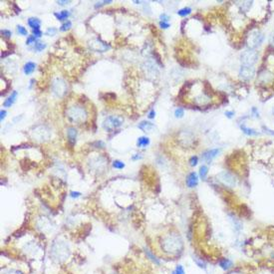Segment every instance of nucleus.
Segmentation results:
<instances>
[{
  "label": "nucleus",
  "mask_w": 274,
  "mask_h": 274,
  "mask_svg": "<svg viewBox=\"0 0 274 274\" xmlns=\"http://www.w3.org/2000/svg\"><path fill=\"white\" fill-rule=\"evenodd\" d=\"M183 240L178 234L172 233L167 235L162 240V248L169 254H177L183 249Z\"/></svg>",
  "instance_id": "1"
},
{
  "label": "nucleus",
  "mask_w": 274,
  "mask_h": 274,
  "mask_svg": "<svg viewBox=\"0 0 274 274\" xmlns=\"http://www.w3.org/2000/svg\"><path fill=\"white\" fill-rule=\"evenodd\" d=\"M70 254V248L64 241H55L51 247V255L57 261H64L68 258Z\"/></svg>",
  "instance_id": "2"
},
{
  "label": "nucleus",
  "mask_w": 274,
  "mask_h": 274,
  "mask_svg": "<svg viewBox=\"0 0 274 274\" xmlns=\"http://www.w3.org/2000/svg\"><path fill=\"white\" fill-rule=\"evenodd\" d=\"M258 60V53L255 49H247V50L243 51L240 55V61L242 65H249L253 66Z\"/></svg>",
  "instance_id": "3"
},
{
  "label": "nucleus",
  "mask_w": 274,
  "mask_h": 274,
  "mask_svg": "<svg viewBox=\"0 0 274 274\" xmlns=\"http://www.w3.org/2000/svg\"><path fill=\"white\" fill-rule=\"evenodd\" d=\"M263 40H264V35L260 31H252L248 38H247V46L249 49H255L260 46Z\"/></svg>",
  "instance_id": "4"
},
{
  "label": "nucleus",
  "mask_w": 274,
  "mask_h": 274,
  "mask_svg": "<svg viewBox=\"0 0 274 274\" xmlns=\"http://www.w3.org/2000/svg\"><path fill=\"white\" fill-rule=\"evenodd\" d=\"M123 125V119L117 116H109L103 123V128L107 132H112Z\"/></svg>",
  "instance_id": "5"
},
{
  "label": "nucleus",
  "mask_w": 274,
  "mask_h": 274,
  "mask_svg": "<svg viewBox=\"0 0 274 274\" xmlns=\"http://www.w3.org/2000/svg\"><path fill=\"white\" fill-rule=\"evenodd\" d=\"M254 75H255V68L253 66L241 65L240 70H239V76L241 79H243L245 81H249L251 79H253Z\"/></svg>",
  "instance_id": "6"
},
{
  "label": "nucleus",
  "mask_w": 274,
  "mask_h": 274,
  "mask_svg": "<svg viewBox=\"0 0 274 274\" xmlns=\"http://www.w3.org/2000/svg\"><path fill=\"white\" fill-rule=\"evenodd\" d=\"M217 178L223 184L229 186V188H234L237 184L236 178H235L231 173L227 172H221L217 175Z\"/></svg>",
  "instance_id": "7"
},
{
  "label": "nucleus",
  "mask_w": 274,
  "mask_h": 274,
  "mask_svg": "<svg viewBox=\"0 0 274 274\" xmlns=\"http://www.w3.org/2000/svg\"><path fill=\"white\" fill-rule=\"evenodd\" d=\"M185 184H186V185H188L189 189L195 188V186L199 184V178H197V174L194 172L189 173L188 177H186Z\"/></svg>",
  "instance_id": "8"
},
{
  "label": "nucleus",
  "mask_w": 274,
  "mask_h": 274,
  "mask_svg": "<svg viewBox=\"0 0 274 274\" xmlns=\"http://www.w3.org/2000/svg\"><path fill=\"white\" fill-rule=\"evenodd\" d=\"M219 153H220V149H212V150H208L206 152H204V153H202V158H204V161L205 162H211L213 158H216Z\"/></svg>",
  "instance_id": "9"
},
{
  "label": "nucleus",
  "mask_w": 274,
  "mask_h": 274,
  "mask_svg": "<svg viewBox=\"0 0 274 274\" xmlns=\"http://www.w3.org/2000/svg\"><path fill=\"white\" fill-rule=\"evenodd\" d=\"M67 138L68 142L71 146H74L76 142V138H77V130L75 128H68L67 130Z\"/></svg>",
  "instance_id": "10"
},
{
  "label": "nucleus",
  "mask_w": 274,
  "mask_h": 274,
  "mask_svg": "<svg viewBox=\"0 0 274 274\" xmlns=\"http://www.w3.org/2000/svg\"><path fill=\"white\" fill-rule=\"evenodd\" d=\"M139 129H141L142 131L144 132H152L153 129H155V125L151 122H147V121H142L138 125Z\"/></svg>",
  "instance_id": "11"
},
{
  "label": "nucleus",
  "mask_w": 274,
  "mask_h": 274,
  "mask_svg": "<svg viewBox=\"0 0 274 274\" xmlns=\"http://www.w3.org/2000/svg\"><path fill=\"white\" fill-rule=\"evenodd\" d=\"M259 80L262 83H269L273 80V75L268 71H263L259 75Z\"/></svg>",
  "instance_id": "12"
},
{
  "label": "nucleus",
  "mask_w": 274,
  "mask_h": 274,
  "mask_svg": "<svg viewBox=\"0 0 274 274\" xmlns=\"http://www.w3.org/2000/svg\"><path fill=\"white\" fill-rule=\"evenodd\" d=\"M17 95H18V93L16 92V91H13L12 92V94H11L6 100L4 101V103H3V106L4 107H6V108H9V107H11L14 104V102H15V100H16V98H17Z\"/></svg>",
  "instance_id": "13"
},
{
  "label": "nucleus",
  "mask_w": 274,
  "mask_h": 274,
  "mask_svg": "<svg viewBox=\"0 0 274 274\" xmlns=\"http://www.w3.org/2000/svg\"><path fill=\"white\" fill-rule=\"evenodd\" d=\"M219 266H220V268H222L223 270H228L233 266V262L228 258H223L219 261Z\"/></svg>",
  "instance_id": "14"
},
{
  "label": "nucleus",
  "mask_w": 274,
  "mask_h": 274,
  "mask_svg": "<svg viewBox=\"0 0 274 274\" xmlns=\"http://www.w3.org/2000/svg\"><path fill=\"white\" fill-rule=\"evenodd\" d=\"M28 25L31 27V28L33 30L35 29H40V25H41V21L38 19V18H35V17H31L28 19Z\"/></svg>",
  "instance_id": "15"
},
{
  "label": "nucleus",
  "mask_w": 274,
  "mask_h": 274,
  "mask_svg": "<svg viewBox=\"0 0 274 274\" xmlns=\"http://www.w3.org/2000/svg\"><path fill=\"white\" fill-rule=\"evenodd\" d=\"M35 68H36V64L35 63H33V62H27L24 65V67H23L24 73L26 75H30V74H32L35 71Z\"/></svg>",
  "instance_id": "16"
},
{
  "label": "nucleus",
  "mask_w": 274,
  "mask_h": 274,
  "mask_svg": "<svg viewBox=\"0 0 274 274\" xmlns=\"http://www.w3.org/2000/svg\"><path fill=\"white\" fill-rule=\"evenodd\" d=\"M150 145V139L147 137H140L137 141V146L139 147H146Z\"/></svg>",
  "instance_id": "17"
},
{
  "label": "nucleus",
  "mask_w": 274,
  "mask_h": 274,
  "mask_svg": "<svg viewBox=\"0 0 274 274\" xmlns=\"http://www.w3.org/2000/svg\"><path fill=\"white\" fill-rule=\"evenodd\" d=\"M54 15L56 16L58 20H67V18L70 16V12L68 10H62L60 12H55Z\"/></svg>",
  "instance_id": "18"
},
{
  "label": "nucleus",
  "mask_w": 274,
  "mask_h": 274,
  "mask_svg": "<svg viewBox=\"0 0 274 274\" xmlns=\"http://www.w3.org/2000/svg\"><path fill=\"white\" fill-rule=\"evenodd\" d=\"M240 128H241V130H242L243 133H244L245 135H247V136H257V135H258V133H257V132H256L255 130H253V129H249V128H247V127H245L244 125L241 126Z\"/></svg>",
  "instance_id": "19"
},
{
  "label": "nucleus",
  "mask_w": 274,
  "mask_h": 274,
  "mask_svg": "<svg viewBox=\"0 0 274 274\" xmlns=\"http://www.w3.org/2000/svg\"><path fill=\"white\" fill-rule=\"evenodd\" d=\"M207 173H208V168H207V167H206V166H201L200 168H199V177H200L202 179H204V178H206V175H207Z\"/></svg>",
  "instance_id": "20"
},
{
  "label": "nucleus",
  "mask_w": 274,
  "mask_h": 274,
  "mask_svg": "<svg viewBox=\"0 0 274 274\" xmlns=\"http://www.w3.org/2000/svg\"><path fill=\"white\" fill-rule=\"evenodd\" d=\"M71 26H72V22H71L70 20H67L65 23H63L61 25V27H60V31H62V32L67 31L71 28Z\"/></svg>",
  "instance_id": "21"
},
{
  "label": "nucleus",
  "mask_w": 274,
  "mask_h": 274,
  "mask_svg": "<svg viewBox=\"0 0 274 274\" xmlns=\"http://www.w3.org/2000/svg\"><path fill=\"white\" fill-rule=\"evenodd\" d=\"M190 12H191V9H190L189 7H184V8H183V9L178 10V14L179 16H182V17H184V16L189 15Z\"/></svg>",
  "instance_id": "22"
},
{
  "label": "nucleus",
  "mask_w": 274,
  "mask_h": 274,
  "mask_svg": "<svg viewBox=\"0 0 274 274\" xmlns=\"http://www.w3.org/2000/svg\"><path fill=\"white\" fill-rule=\"evenodd\" d=\"M45 48H46V44L43 43V42H36L35 45H34V49L38 52L43 51V49H45Z\"/></svg>",
  "instance_id": "23"
},
{
  "label": "nucleus",
  "mask_w": 274,
  "mask_h": 274,
  "mask_svg": "<svg viewBox=\"0 0 274 274\" xmlns=\"http://www.w3.org/2000/svg\"><path fill=\"white\" fill-rule=\"evenodd\" d=\"M113 167L115 168H117V169H122V168H125V163L123 162L119 161V160H116V161L113 162Z\"/></svg>",
  "instance_id": "24"
},
{
  "label": "nucleus",
  "mask_w": 274,
  "mask_h": 274,
  "mask_svg": "<svg viewBox=\"0 0 274 274\" xmlns=\"http://www.w3.org/2000/svg\"><path fill=\"white\" fill-rule=\"evenodd\" d=\"M17 31L19 33V35H22V36H27L28 35V32H27V29L25 28V27L21 26V25H18L17 26Z\"/></svg>",
  "instance_id": "25"
},
{
  "label": "nucleus",
  "mask_w": 274,
  "mask_h": 274,
  "mask_svg": "<svg viewBox=\"0 0 274 274\" xmlns=\"http://www.w3.org/2000/svg\"><path fill=\"white\" fill-rule=\"evenodd\" d=\"M184 109H183V108H178V109L174 111V116H175V118L180 119V118H183V117H184Z\"/></svg>",
  "instance_id": "26"
},
{
  "label": "nucleus",
  "mask_w": 274,
  "mask_h": 274,
  "mask_svg": "<svg viewBox=\"0 0 274 274\" xmlns=\"http://www.w3.org/2000/svg\"><path fill=\"white\" fill-rule=\"evenodd\" d=\"M146 253H147V255L150 257V258L155 262V263H157V264H160V261H158V259H157V257L156 256H153V254H152V252L149 250V249H146Z\"/></svg>",
  "instance_id": "27"
},
{
  "label": "nucleus",
  "mask_w": 274,
  "mask_h": 274,
  "mask_svg": "<svg viewBox=\"0 0 274 274\" xmlns=\"http://www.w3.org/2000/svg\"><path fill=\"white\" fill-rule=\"evenodd\" d=\"M1 34L4 38H6V39H9V38L11 37V35H12V32L7 30V29H3L1 30Z\"/></svg>",
  "instance_id": "28"
},
{
  "label": "nucleus",
  "mask_w": 274,
  "mask_h": 274,
  "mask_svg": "<svg viewBox=\"0 0 274 274\" xmlns=\"http://www.w3.org/2000/svg\"><path fill=\"white\" fill-rule=\"evenodd\" d=\"M197 163H199V158H197L196 156L191 157V158H190V160H189V164H190L191 167H195L196 164H197Z\"/></svg>",
  "instance_id": "29"
},
{
  "label": "nucleus",
  "mask_w": 274,
  "mask_h": 274,
  "mask_svg": "<svg viewBox=\"0 0 274 274\" xmlns=\"http://www.w3.org/2000/svg\"><path fill=\"white\" fill-rule=\"evenodd\" d=\"M36 39H37L36 36L31 35V36H29L28 38H27L26 44H27V45H30V44H32V43H36Z\"/></svg>",
  "instance_id": "30"
},
{
  "label": "nucleus",
  "mask_w": 274,
  "mask_h": 274,
  "mask_svg": "<svg viewBox=\"0 0 274 274\" xmlns=\"http://www.w3.org/2000/svg\"><path fill=\"white\" fill-rule=\"evenodd\" d=\"M110 3H112V0H105V1H102V2H97L96 4H95V8H100V7H102V6H104V5H106V4H110Z\"/></svg>",
  "instance_id": "31"
},
{
  "label": "nucleus",
  "mask_w": 274,
  "mask_h": 274,
  "mask_svg": "<svg viewBox=\"0 0 274 274\" xmlns=\"http://www.w3.org/2000/svg\"><path fill=\"white\" fill-rule=\"evenodd\" d=\"M173 274H185L183 265H178L177 268H175V270H174V273H173Z\"/></svg>",
  "instance_id": "32"
},
{
  "label": "nucleus",
  "mask_w": 274,
  "mask_h": 274,
  "mask_svg": "<svg viewBox=\"0 0 274 274\" xmlns=\"http://www.w3.org/2000/svg\"><path fill=\"white\" fill-rule=\"evenodd\" d=\"M92 146H94L96 147H105V144H104L102 141H96V142H93Z\"/></svg>",
  "instance_id": "33"
},
{
  "label": "nucleus",
  "mask_w": 274,
  "mask_h": 274,
  "mask_svg": "<svg viewBox=\"0 0 274 274\" xmlns=\"http://www.w3.org/2000/svg\"><path fill=\"white\" fill-rule=\"evenodd\" d=\"M251 5H252V2H249V1L243 2V4H242V9L245 10V11H247L249 9V7H251Z\"/></svg>",
  "instance_id": "34"
},
{
  "label": "nucleus",
  "mask_w": 274,
  "mask_h": 274,
  "mask_svg": "<svg viewBox=\"0 0 274 274\" xmlns=\"http://www.w3.org/2000/svg\"><path fill=\"white\" fill-rule=\"evenodd\" d=\"M160 27L163 29H167L169 27V23L168 22H166V21H161L160 22Z\"/></svg>",
  "instance_id": "35"
},
{
  "label": "nucleus",
  "mask_w": 274,
  "mask_h": 274,
  "mask_svg": "<svg viewBox=\"0 0 274 274\" xmlns=\"http://www.w3.org/2000/svg\"><path fill=\"white\" fill-rule=\"evenodd\" d=\"M2 274H21L19 271H17V270H13V269H9V270H6V271H4V272H2Z\"/></svg>",
  "instance_id": "36"
},
{
  "label": "nucleus",
  "mask_w": 274,
  "mask_h": 274,
  "mask_svg": "<svg viewBox=\"0 0 274 274\" xmlns=\"http://www.w3.org/2000/svg\"><path fill=\"white\" fill-rule=\"evenodd\" d=\"M33 35L36 36V37H41L42 36V31L40 29H35L33 30Z\"/></svg>",
  "instance_id": "37"
},
{
  "label": "nucleus",
  "mask_w": 274,
  "mask_h": 274,
  "mask_svg": "<svg viewBox=\"0 0 274 274\" xmlns=\"http://www.w3.org/2000/svg\"><path fill=\"white\" fill-rule=\"evenodd\" d=\"M56 32H57V29H55V28H49L47 30V32H46V34L47 35H54Z\"/></svg>",
  "instance_id": "38"
},
{
  "label": "nucleus",
  "mask_w": 274,
  "mask_h": 274,
  "mask_svg": "<svg viewBox=\"0 0 274 274\" xmlns=\"http://www.w3.org/2000/svg\"><path fill=\"white\" fill-rule=\"evenodd\" d=\"M5 117H6V111H5V110H1V112H0V121L3 122Z\"/></svg>",
  "instance_id": "39"
},
{
  "label": "nucleus",
  "mask_w": 274,
  "mask_h": 274,
  "mask_svg": "<svg viewBox=\"0 0 274 274\" xmlns=\"http://www.w3.org/2000/svg\"><path fill=\"white\" fill-rule=\"evenodd\" d=\"M12 6H13V9L15 10V12L17 13V14L21 12V9L17 6V4H16L15 2H12Z\"/></svg>",
  "instance_id": "40"
},
{
  "label": "nucleus",
  "mask_w": 274,
  "mask_h": 274,
  "mask_svg": "<svg viewBox=\"0 0 274 274\" xmlns=\"http://www.w3.org/2000/svg\"><path fill=\"white\" fill-rule=\"evenodd\" d=\"M81 195L80 193H78V191H71V197H73V199H77V197H79Z\"/></svg>",
  "instance_id": "41"
},
{
  "label": "nucleus",
  "mask_w": 274,
  "mask_h": 274,
  "mask_svg": "<svg viewBox=\"0 0 274 274\" xmlns=\"http://www.w3.org/2000/svg\"><path fill=\"white\" fill-rule=\"evenodd\" d=\"M147 117H149V119H153L156 117V112L153 111V110H152V111L149 113V116H147Z\"/></svg>",
  "instance_id": "42"
},
{
  "label": "nucleus",
  "mask_w": 274,
  "mask_h": 274,
  "mask_svg": "<svg viewBox=\"0 0 274 274\" xmlns=\"http://www.w3.org/2000/svg\"><path fill=\"white\" fill-rule=\"evenodd\" d=\"M139 155H141V153H136L135 156L132 157V160H133V161H137V160H140V158H142V156H139Z\"/></svg>",
  "instance_id": "43"
},
{
  "label": "nucleus",
  "mask_w": 274,
  "mask_h": 274,
  "mask_svg": "<svg viewBox=\"0 0 274 274\" xmlns=\"http://www.w3.org/2000/svg\"><path fill=\"white\" fill-rule=\"evenodd\" d=\"M161 19H162V21H166V22H168V16L167 15V14H162L161 15Z\"/></svg>",
  "instance_id": "44"
},
{
  "label": "nucleus",
  "mask_w": 274,
  "mask_h": 274,
  "mask_svg": "<svg viewBox=\"0 0 274 274\" xmlns=\"http://www.w3.org/2000/svg\"><path fill=\"white\" fill-rule=\"evenodd\" d=\"M233 115H234V113H233V112H230V111H227V112H225V116H226L227 118H229V119H231V118L233 117Z\"/></svg>",
  "instance_id": "45"
},
{
  "label": "nucleus",
  "mask_w": 274,
  "mask_h": 274,
  "mask_svg": "<svg viewBox=\"0 0 274 274\" xmlns=\"http://www.w3.org/2000/svg\"><path fill=\"white\" fill-rule=\"evenodd\" d=\"M11 53H13V51H10V52H5V51H3V52L1 53V58H4V57L8 56V55L11 54Z\"/></svg>",
  "instance_id": "46"
},
{
  "label": "nucleus",
  "mask_w": 274,
  "mask_h": 274,
  "mask_svg": "<svg viewBox=\"0 0 274 274\" xmlns=\"http://www.w3.org/2000/svg\"><path fill=\"white\" fill-rule=\"evenodd\" d=\"M69 1H58V4L60 5H65V4H68Z\"/></svg>",
  "instance_id": "47"
},
{
  "label": "nucleus",
  "mask_w": 274,
  "mask_h": 274,
  "mask_svg": "<svg viewBox=\"0 0 274 274\" xmlns=\"http://www.w3.org/2000/svg\"><path fill=\"white\" fill-rule=\"evenodd\" d=\"M228 274H244V273L240 272V271H232V272H230V273H228Z\"/></svg>",
  "instance_id": "48"
},
{
  "label": "nucleus",
  "mask_w": 274,
  "mask_h": 274,
  "mask_svg": "<svg viewBox=\"0 0 274 274\" xmlns=\"http://www.w3.org/2000/svg\"><path fill=\"white\" fill-rule=\"evenodd\" d=\"M271 44L274 46V34H273L272 37H271Z\"/></svg>",
  "instance_id": "49"
},
{
  "label": "nucleus",
  "mask_w": 274,
  "mask_h": 274,
  "mask_svg": "<svg viewBox=\"0 0 274 274\" xmlns=\"http://www.w3.org/2000/svg\"><path fill=\"white\" fill-rule=\"evenodd\" d=\"M272 114H273V115H274V107H273V108H272Z\"/></svg>",
  "instance_id": "50"
}]
</instances>
